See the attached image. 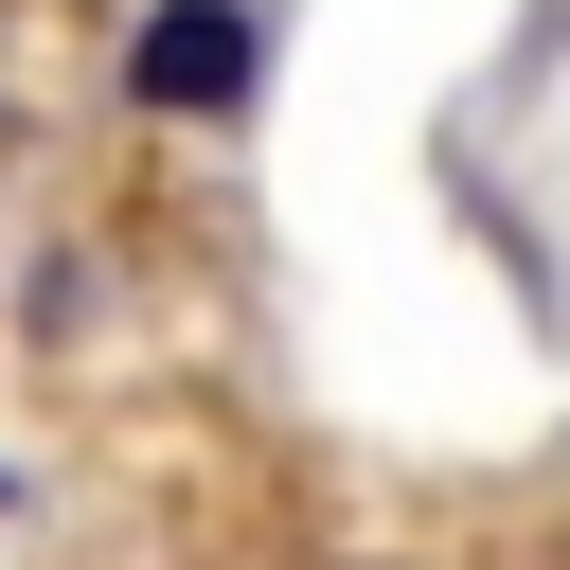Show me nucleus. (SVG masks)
I'll return each instance as SVG.
<instances>
[{
    "label": "nucleus",
    "mask_w": 570,
    "mask_h": 570,
    "mask_svg": "<svg viewBox=\"0 0 570 570\" xmlns=\"http://www.w3.org/2000/svg\"><path fill=\"white\" fill-rule=\"evenodd\" d=\"M249 71H267V18L249 0H142V36H125V89L142 107H249Z\"/></svg>",
    "instance_id": "nucleus-1"
}]
</instances>
